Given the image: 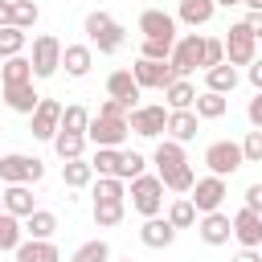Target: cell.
Returning a JSON list of instances; mask_svg holds the SVG:
<instances>
[{"label":"cell","mask_w":262,"mask_h":262,"mask_svg":"<svg viewBox=\"0 0 262 262\" xmlns=\"http://www.w3.org/2000/svg\"><path fill=\"white\" fill-rule=\"evenodd\" d=\"M127 106H119L115 98H106L94 115H90V127H86V143L94 147H119L127 139Z\"/></svg>","instance_id":"obj_1"},{"label":"cell","mask_w":262,"mask_h":262,"mask_svg":"<svg viewBox=\"0 0 262 262\" xmlns=\"http://www.w3.org/2000/svg\"><path fill=\"white\" fill-rule=\"evenodd\" d=\"M20 49H25V33H20L16 25H4V29H0V61L20 57Z\"/></svg>","instance_id":"obj_38"},{"label":"cell","mask_w":262,"mask_h":262,"mask_svg":"<svg viewBox=\"0 0 262 262\" xmlns=\"http://www.w3.org/2000/svg\"><path fill=\"white\" fill-rule=\"evenodd\" d=\"M12 254H16V262H61L57 246H53V242H37V237L20 242V246H16Z\"/></svg>","instance_id":"obj_23"},{"label":"cell","mask_w":262,"mask_h":262,"mask_svg":"<svg viewBox=\"0 0 262 262\" xmlns=\"http://www.w3.org/2000/svg\"><path fill=\"white\" fill-rule=\"evenodd\" d=\"M119 160H123L119 147H94L90 168H94V176H119Z\"/></svg>","instance_id":"obj_36"},{"label":"cell","mask_w":262,"mask_h":262,"mask_svg":"<svg viewBox=\"0 0 262 262\" xmlns=\"http://www.w3.org/2000/svg\"><path fill=\"white\" fill-rule=\"evenodd\" d=\"M131 209L139 213V217H160V209H164V184H160V176H135L131 180Z\"/></svg>","instance_id":"obj_3"},{"label":"cell","mask_w":262,"mask_h":262,"mask_svg":"<svg viewBox=\"0 0 262 262\" xmlns=\"http://www.w3.org/2000/svg\"><path fill=\"white\" fill-rule=\"evenodd\" d=\"M33 119V139H49L53 143V135H57V127H61V102L57 98H41V106L29 115Z\"/></svg>","instance_id":"obj_13"},{"label":"cell","mask_w":262,"mask_h":262,"mask_svg":"<svg viewBox=\"0 0 262 262\" xmlns=\"http://www.w3.org/2000/svg\"><path fill=\"white\" fill-rule=\"evenodd\" d=\"M41 176H45V164L37 156H20V151L0 156V180L4 184H37Z\"/></svg>","instance_id":"obj_4"},{"label":"cell","mask_w":262,"mask_h":262,"mask_svg":"<svg viewBox=\"0 0 262 262\" xmlns=\"http://www.w3.org/2000/svg\"><path fill=\"white\" fill-rule=\"evenodd\" d=\"M131 78H135L139 90H164V86L176 82V70H172L168 61H147V57H139V61L131 66Z\"/></svg>","instance_id":"obj_9"},{"label":"cell","mask_w":262,"mask_h":262,"mask_svg":"<svg viewBox=\"0 0 262 262\" xmlns=\"http://www.w3.org/2000/svg\"><path fill=\"white\" fill-rule=\"evenodd\" d=\"M8 4H16V0H8Z\"/></svg>","instance_id":"obj_57"},{"label":"cell","mask_w":262,"mask_h":262,"mask_svg":"<svg viewBox=\"0 0 262 262\" xmlns=\"http://www.w3.org/2000/svg\"><path fill=\"white\" fill-rule=\"evenodd\" d=\"M106 94H111V98H115L119 106H127V115H131V111L139 106V94H143V90L135 86L131 70H115V74L106 78Z\"/></svg>","instance_id":"obj_14"},{"label":"cell","mask_w":262,"mask_h":262,"mask_svg":"<svg viewBox=\"0 0 262 262\" xmlns=\"http://www.w3.org/2000/svg\"><path fill=\"white\" fill-rule=\"evenodd\" d=\"M233 262H262V254H258V250H237Z\"/></svg>","instance_id":"obj_50"},{"label":"cell","mask_w":262,"mask_h":262,"mask_svg":"<svg viewBox=\"0 0 262 262\" xmlns=\"http://www.w3.org/2000/svg\"><path fill=\"white\" fill-rule=\"evenodd\" d=\"M246 29H250L254 37H262V12H250V16H246Z\"/></svg>","instance_id":"obj_49"},{"label":"cell","mask_w":262,"mask_h":262,"mask_svg":"<svg viewBox=\"0 0 262 262\" xmlns=\"http://www.w3.org/2000/svg\"><path fill=\"white\" fill-rule=\"evenodd\" d=\"M225 94H213V90H205V94H196V102H192V115L196 119H221L225 115Z\"/></svg>","instance_id":"obj_32"},{"label":"cell","mask_w":262,"mask_h":262,"mask_svg":"<svg viewBox=\"0 0 262 262\" xmlns=\"http://www.w3.org/2000/svg\"><path fill=\"white\" fill-rule=\"evenodd\" d=\"M37 16H41V8H37L33 0H16V4H12V25H16L20 33H25V29H33V25H37Z\"/></svg>","instance_id":"obj_40"},{"label":"cell","mask_w":262,"mask_h":262,"mask_svg":"<svg viewBox=\"0 0 262 262\" xmlns=\"http://www.w3.org/2000/svg\"><path fill=\"white\" fill-rule=\"evenodd\" d=\"M119 262H131V258H119Z\"/></svg>","instance_id":"obj_55"},{"label":"cell","mask_w":262,"mask_h":262,"mask_svg":"<svg viewBox=\"0 0 262 262\" xmlns=\"http://www.w3.org/2000/svg\"><path fill=\"white\" fill-rule=\"evenodd\" d=\"M86 127H90V111H86L82 102H70V106H61V127H57V131L86 135Z\"/></svg>","instance_id":"obj_29"},{"label":"cell","mask_w":262,"mask_h":262,"mask_svg":"<svg viewBox=\"0 0 262 262\" xmlns=\"http://www.w3.org/2000/svg\"><path fill=\"white\" fill-rule=\"evenodd\" d=\"M250 86H254V90H262V61H258V57L250 61Z\"/></svg>","instance_id":"obj_48"},{"label":"cell","mask_w":262,"mask_h":262,"mask_svg":"<svg viewBox=\"0 0 262 262\" xmlns=\"http://www.w3.org/2000/svg\"><path fill=\"white\" fill-rule=\"evenodd\" d=\"M94 201H127L123 180H119V176H98V184H94Z\"/></svg>","instance_id":"obj_41"},{"label":"cell","mask_w":262,"mask_h":262,"mask_svg":"<svg viewBox=\"0 0 262 262\" xmlns=\"http://www.w3.org/2000/svg\"><path fill=\"white\" fill-rule=\"evenodd\" d=\"M139 242H143L147 250H164V246L176 242V229H172L168 217H143V225H139Z\"/></svg>","instance_id":"obj_17"},{"label":"cell","mask_w":262,"mask_h":262,"mask_svg":"<svg viewBox=\"0 0 262 262\" xmlns=\"http://www.w3.org/2000/svg\"><path fill=\"white\" fill-rule=\"evenodd\" d=\"M246 209L250 213H262V184H250L246 188Z\"/></svg>","instance_id":"obj_47"},{"label":"cell","mask_w":262,"mask_h":262,"mask_svg":"<svg viewBox=\"0 0 262 262\" xmlns=\"http://www.w3.org/2000/svg\"><path fill=\"white\" fill-rule=\"evenodd\" d=\"M168 221H172V229H188V225H196V209H192V201H188V196H176V201L168 205Z\"/></svg>","instance_id":"obj_37"},{"label":"cell","mask_w":262,"mask_h":262,"mask_svg":"<svg viewBox=\"0 0 262 262\" xmlns=\"http://www.w3.org/2000/svg\"><path fill=\"white\" fill-rule=\"evenodd\" d=\"M0 106H4V98H0Z\"/></svg>","instance_id":"obj_56"},{"label":"cell","mask_w":262,"mask_h":262,"mask_svg":"<svg viewBox=\"0 0 262 262\" xmlns=\"http://www.w3.org/2000/svg\"><path fill=\"white\" fill-rule=\"evenodd\" d=\"M61 66L70 78H86L94 66V49L90 45H61Z\"/></svg>","instance_id":"obj_19"},{"label":"cell","mask_w":262,"mask_h":262,"mask_svg":"<svg viewBox=\"0 0 262 262\" xmlns=\"http://www.w3.org/2000/svg\"><path fill=\"white\" fill-rule=\"evenodd\" d=\"M225 61L237 70V66H250L254 61V53H258V37L246 29V20H237V25H229V33H225Z\"/></svg>","instance_id":"obj_5"},{"label":"cell","mask_w":262,"mask_h":262,"mask_svg":"<svg viewBox=\"0 0 262 262\" xmlns=\"http://www.w3.org/2000/svg\"><path fill=\"white\" fill-rule=\"evenodd\" d=\"M127 127H131L135 135H143V139H156V135H164V127H168V111H164L160 102L135 106V111L127 115Z\"/></svg>","instance_id":"obj_10"},{"label":"cell","mask_w":262,"mask_h":262,"mask_svg":"<svg viewBox=\"0 0 262 262\" xmlns=\"http://www.w3.org/2000/svg\"><path fill=\"white\" fill-rule=\"evenodd\" d=\"M168 139H176V143H188V139H196V131H201V119L192 115V111H168Z\"/></svg>","instance_id":"obj_21"},{"label":"cell","mask_w":262,"mask_h":262,"mask_svg":"<svg viewBox=\"0 0 262 262\" xmlns=\"http://www.w3.org/2000/svg\"><path fill=\"white\" fill-rule=\"evenodd\" d=\"M61 180H66V188H86V184L94 180L90 160H66V164H61Z\"/></svg>","instance_id":"obj_31"},{"label":"cell","mask_w":262,"mask_h":262,"mask_svg":"<svg viewBox=\"0 0 262 262\" xmlns=\"http://www.w3.org/2000/svg\"><path fill=\"white\" fill-rule=\"evenodd\" d=\"M70 262H111V246L102 242V237H94V242H82L78 250H74V258Z\"/></svg>","instance_id":"obj_39"},{"label":"cell","mask_w":262,"mask_h":262,"mask_svg":"<svg viewBox=\"0 0 262 262\" xmlns=\"http://www.w3.org/2000/svg\"><path fill=\"white\" fill-rule=\"evenodd\" d=\"M139 33L147 41H176V16L164 8H143L139 12Z\"/></svg>","instance_id":"obj_12"},{"label":"cell","mask_w":262,"mask_h":262,"mask_svg":"<svg viewBox=\"0 0 262 262\" xmlns=\"http://www.w3.org/2000/svg\"><path fill=\"white\" fill-rule=\"evenodd\" d=\"M0 201H4V213L20 217V221L37 209V201H33V188H29V184H8V188L0 192Z\"/></svg>","instance_id":"obj_18"},{"label":"cell","mask_w":262,"mask_h":262,"mask_svg":"<svg viewBox=\"0 0 262 262\" xmlns=\"http://www.w3.org/2000/svg\"><path fill=\"white\" fill-rule=\"evenodd\" d=\"M82 29H86V41H90L98 53H119V49H123V25H119L111 12H90Z\"/></svg>","instance_id":"obj_2"},{"label":"cell","mask_w":262,"mask_h":262,"mask_svg":"<svg viewBox=\"0 0 262 262\" xmlns=\"http://www.w3.org/2000/svg\"><path fill=\"white\" fill-rule=\"evenodd\" d=\"M25 233L37 237V242H53V233H57V213H49V209H33V213L25 217Z\"/></svg>","instance_id":"obj_22"},{"label":"cell","mask_w":262,"mask_h":262,"mask_svg":"<svg viewBox=\"0 0 262 262\" xmlns=\"http://www.w3.org/2000/svg\"><path fill=\"white\" fill-rule=\"evenodd\" d=\"M242 160H246V164H262V131H246V139H242Z\"/></svg>","instance_id":"obj_43"},{"label":"cell","mask_w":262,"mask_h":262,"mask_svg":"<svg viewBox=\"0 0 262 262\" xmlns=\"http://www.w3.org/2000/svg\"><path fill=\"white\" fill-rule=\"evenodd\" d=\"M53 151L61 156V164H66V160H82V151H86V135L57 131V135H53Z\"/></svg>","instance_id":"obj_33"},{"label":"cell","mask_w":262,"mask_h":262,"mask_svg":"<svg viewBox=\"0 0 262 262\" xmlns=\"http://www.w3.org/2000/svg\"><path fill=\"white\" fill-rule=\"evenodd\" d=\"M237 86V70L229 66V61H221V66H213V70H205V90H213V94H229Z\"/></svg>","instance_id":"obj_27"},{"label":"cell","mask_w":262,"mask_h":262,"mask_svg":"<svg viewBox=\"0 0 262 262\" xmlns=\"http://www.w3.org/2000/svg\"><path fill=\"white\" fill-rule=\"evenodd\" d=\"M4 106H12L16 115H33L41 106V94L33 90V82H20V86H4Z\"/></svg>","instance_id":"obj_20"},{"label":"cell","mask_w":262,"mask_h":262,"mask_svg":"<svg viewBox=\"0 0 262 262\" xmlns=\"http://www.w3.org/2000/svg\"><path fill=\"white\" fill-rule=\"evenodd\" d=\"M0 213H4V201H0Z\"/></svg>","instance_id":"obj_54"},{"label":"cell","mask_w":262,"mask_h":262,"mask_svg":"<svg viewBox=\"0 0 262 262\" xmlns=\"http://www.w3.org/2000/svg\"><path fill=\"white\" fill-rule=\"evenodd\" d=\"M20 82H33V61L20 53V57H8L0 66V86H20Z\"/></svg>","instance_id":"obj_26"},{"label":"cell","mask_w":262,"mask_h":262,"mask_svg":"<svg viewBox=\"0 0 262 262\" xmlns=\"http://www.w3.org/2000/svg\"><path fill=\"white\" fill-rule=\"evenodd\" d=\"M172 45H176V41H147V37H143V53H139V57H147V61H168V57H172Z\"/></svg>","instance_id":"obj_44"},{"label":"cell","mask_w":262,"mask_h":262,"mask_svg":"<svg viewBox=\"0 0 262 262\" xmlns=\"http://www.w3.org/2000/svg\"><path fill=\"white\" fill-rule=\"evenodd\" d=\"M196 233H201V242H205V246H225V242L233 237V221H229L221 209H217V213H201Z\"/></svg>","instance_id":"obj_16"},{"label":"cell","mask_w":262,"mask_h":262,"mask_svg":"<svg viewBox=\"0 0 262 262\" xmlns=\"http://www.w3.org/2000/svg\"><path fill=\"white\" fill-rule=\"evenodd\" d=\"M29 61H33V78H53L57 66H61V41L53 33L33 37V57Z\"/></svg>","instance_id":"obj_8"},{"label":"cell","mask_w":262,"mask_h":262,"mask_svg":"<svg viewBox=\"0 0 262 262\" xmlns=\"http://www.w3.org/2000/svg\"><path fill=\"white\" fill-rule=\"evenodd\" d=\"M213 12H217V4L213 0H180V12H176V20H184V25H209L213 20Z\"/></svg>","instance_id":"obj_25"},{"label":"cell","mask_w":262,"mask_h":262,"mask_svg":"<svg viewBox=\"0 0 262 262\" xmlns=\"http://www.w3.org/2000/svg\"><path fill=\"white\" fill-rule=\"evenodd\" d=\"M4 25H12V4H8V0H0V29H4Z\"/></svg>","instance_id":"obj_51"},{"label":"cell","mask_w":262,"mask_h":262,"mask_svg":"<svg viewBox=\"0 0 262 262\" xmlns=\"http://www.w3.org/2000/svg\"><path fill=\"white\" fill-rule=\"evenodd\" d=\"M151 160H156L160 172H168V168H176V164H188V160H184V143H176V139H160Z\"/></svg>","instance_id":"obj_30"},{"label":"cell","mask_w":262,"mask_h":262,"mask_svg":"<svg viewBox=\"0 0 262 262\" xmlns=\"http://www.w3.org/2000/svg\"><path fill=\"white\" fill-rule=\"evenodd\" d=\"M160 184H164L168 192H188V188L196 184V172H192V164H176V168L160 172Z\"/></svg>","instance_id":"obj_28"},{"label":"cell","mask_w":262,"mask_h":262,"mask_svg":"<svg viewBox=\"0 0 262 262\" xmlns=\"http://www.w3.org/2000/svg\"><path fill=\"white\" fill-rule=\"evenodd\" d=\"M188 192H192L188 201H192V209H196V213H217V209H221V201H225V180H221V176H201Z\"/></svg>","instance_id":"obj_11"},{"label":"cell","mask_w":262,"mask_h":262,"mask_svg":"<svg viewBox=\"0 0 262 262\" xmlns=\"http://www.w3.org/2000/svg\"><path fill=\"white\" fill-rule=\"evenodd\" d=\"M201 57H205V37H201V33H188V37H180V41L172 45L168 66L176 70V78H188V74L201 66Z\"/></svg>","instance_id":"obj_7"},{"label":"cell","mask_w":262,"mask_h":262,"mask_svg":"<svg viewBox=\"0 0 262 262\" xmlns=\"http://www.w3.org/2000/svg\"><path fill=\"white\" fill-rule=\"evenodd\" d=\"M25 242V221L12 213H0V250H16Z\"/></svg>","instance_id":"obj_35"},{"label":"cell","mask_w":262,"mask_h":262,"mask_svg":"<svg viewBox=\"0 0 262 262\" xmlns=\"http://www.w3.org/2000/svg\"><path fill=\"white\" fill-rule=\"evenodd\" d=\"M143 156L139 151H123V160H119V180H135V176H143Z\"/></svg>","instance_id":"obj_42"},{"label":"cell","mask_w":262,"mask_h":262,"mask_svg":"<svg viewBox=\"0 0 262 262\" xmlns=\"http://www.w3.org/2000/svg\"><path fill=\"white\" fill-rule=\"evenodd\" d=\"M229 221H233V237L242 242V250H258V246H262V213L237 209Z\"/></svg>","instance_id":"obj_15"},{"label":"cell","mask_w":262,"mask_h":262,"mask_svg":"<svg viewBox=\"0 0 262 262\" xmlns=\"http://www.w3.org/2000/svg\"><path fill=\"white\" fill-rule=\"evenodd\" d=\"M213 4H225V8H229V4H242V0H213Z\"/></svg>","instance_id":"obj_53"},{"label":"cell","mask_w":262,"mask_h":262,"mask_svg":"<svg viewBox=\"0 0 262 262\" xmlns=\"http://www.w3.org/2000/svg\"><path fill=\"white\" fill-rule=\"evenodd\" d=\"M246 119H250V127H254V131H262V90L250 98V106H246Z\"/></svg>","instance_id":"obj_46"},{"label":"cell","mask_w":262,"mask_h":262,"mask_svg":"<svg viewBox=\"0 0 262 262\" xmlns=\"http://www.w3.org/2000/svg\"><path fill=\"white\" fill-rule=\"evenodd\" d=\"M205 164H209V176H233L246 160H242V143H233V139H217V143H209L205 147Z\"/></svg>","instance_id":"obj_6"},{"label":"cell","mask_w":262,"mask_h":262,"mask_svg":"<svg viewBox=\"0 0 262 262\" xmlns=\"http://www.w3.org/2000/svg\"><path fill=\"white\" fill-rule=\"evenodd\" d=\"M164 98H168V111H192L196 102V86L188 78H176L172 86H164Z\"/></svg>","instance_id":"obj_24"},{"label":"cell","mask_w":262,"mask_h":262,"mask_svg":"<svg viewBox=\"0 0 262 262\" xmlns=\"http://www.w3.org/2000/svg\"><path fill=\"white\" fill-rule=\"evenodd\" d=\"M225 61V45L217 41V37H205V57H201V70H213V66H221Z\"/></svg>","instance_id":"obj_45"},{"label":"cell","mask_w":262,"mask_h":262,"mask_svg":"<svg viewBox=\"0 0 262 262\" xmlns=\"http://www.w3.org/2000/svg\"><path fill=\"white\" fill-rule=\"evenodd\" d=\"M123 213H127L123 201H94V225L98 229H115L123 221Z\"/></svg>","instance_id":"obj_34"},{"label":"cell","mask_w":262,"mask_h":262,"mask_svg":"<svg viewBox=\"0 0 262 262\" xmlns=\"http://www.w3.org/2000/svg\"><path fill=\"white\" fill-rule=\"evenodd\" d=\"M242 4H246L250 12H262V0H242Z\"/></svg>","instance_id":"obj_52"}]
</instances>
